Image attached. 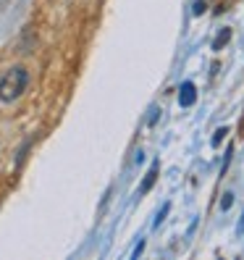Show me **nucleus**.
Wrapping results in <instances>:
<instances>
[{"label":"nucleus","instance_id":"0eeeda50","mask_svg":"<svg viewBox=\"0 0 244 260\" xmlns=\"http://www.w3.org/2000/svg\"><path fill=\"white\" fill-rule=\"evenodd\" d=\"M168 210H171V205L165 203V205H163V210L158 213V221H155V226H160V223H163V218H165V213H168Z\"/></svg>","mask_w":244,"mask_h":260},{"label":"nucleus","instance_id":"20e7f679","mask_svg":"<svg viewBox=\"0 0 244 260\" xmlns=\"http://www.w3.org/2000/svg\"><path fill=\"white\" fill-rule=\"evenodd\" d=\"M228 40H231V32H228V29H223V32H221L216 40H213V50H221Z\"/></svg>","mask_w":244,"mask_h":260},{"label":"nucleus","instance_id":"7ed1b4c3","mask_svg":"<svg viewBox=\"0 0 244 260\" xmlns=\"http://www.w3.org/2000/svg\"><path fill=\"white\" fill-rule=\"evenodd\" d=\"M158 168H160V163L155 160L150 166V171H147V176H145V181L140 184V194H147L150 189H152V184H155V179H158Z\"/></svg>","mask_w":244,"mask_h":260},{"label":"nucleus","instance_id":"f03ea898","mask_svg":"<svg viewBox=\"0 0 244 260\" xmlns=\"http://www.w3.org/2000/svg\"><path fill=\"white\" fill-rule=\"evenodd\" d=\"M194 103H197V87L192 82H184L179 89V105L181 108H192Z\"/></svg>","mask_w":244,"mask_h":260},{"label":"nucleus","instance_id":"39448f33","mask_svg":"<svg viewBox=\"0 0 244 260\" xmlns=\"http://www.w3.org/2000/svg\"><path fill=\"white\" fill-rule=\"evenodd\" d=\"M226 134H228V129H226V126H223V129H218V132H216V137H213V147H218V145H221V140H223Z\"/></svg>","mask_w":244,"mask_h":260},{"label":"nucleus","instance_id":"423d86ee","mask_svg":"<svg viewBox=\"0 0 244 260\" xmlns=\"http://www.w3.org/2000/svg\"><path fill=\"white\" fill-rule=\"evenodd\" d=\"M231 203H234V194H223V200H221V208H223V210H228V208H231Z\"/></svg>","mask_w":244,"mask_h":260},{"label":"nucleus","instance_id":"1a4fd4ad","mask_svg":"<svg viewBox=\"0 0 244 260\" xmlns=\"http://www.w3.org/2000/svg\"><path fill=\"white\" fill-rule=\"evenodd\" d=\"M142 250H145V242H140V244H136V250H134V257H140V255H142Z\"/></svg>","mask_w":244,"mask_h":260},{"label":"nucleus","instance_id":"6e6552de","mask_svg":"<svg viewBox=\"0 0 244 260\" xmlns=\"http://www.w3.org/2000/svg\"><path fill=\"white\" fill-rule=\"evenodd\" d=\"M205 0H197V3H194V16H200V13H205Z\"/></svg>","mask_w":244,"mask_h":260},{"label":"nucleus","instance_id":"f257e3e1","mask_svg":"<svg viewBox=\"0 0 244 260\" xmlns=\"http://www.w3.org/2000/svg\"><path fill=\"white\" fill-rule=\"evenodd\" d=\"M26 84H29V71L24 66L8 69L3 76H0V100H3V103L19 100L26 92Z\"/></svg>","mask_w":244,"mask_h":260}]
</instances>
